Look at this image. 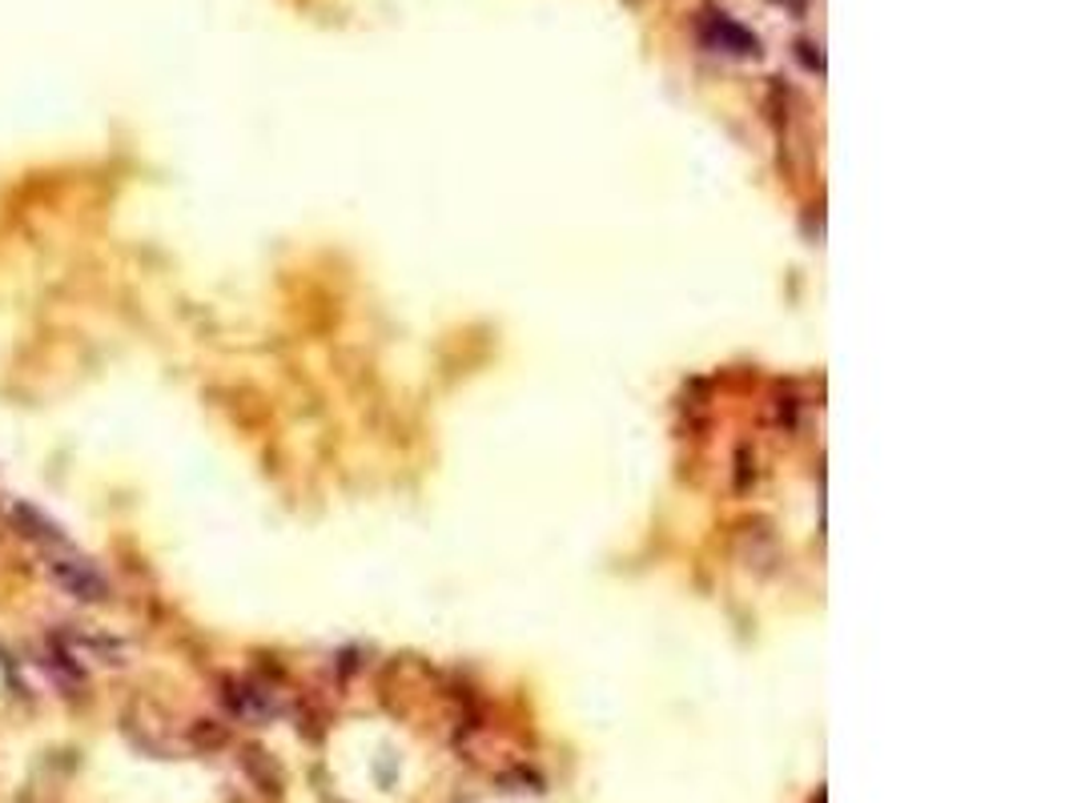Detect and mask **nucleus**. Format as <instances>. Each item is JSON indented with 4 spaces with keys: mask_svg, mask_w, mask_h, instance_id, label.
<instances>
[{
    "mask_svg": "<svg viewBox=\"0 0 1073 803\" xmlns=\"http://www.w3.org/2000/svg\"><path fill=\"white\" fill-rule=\"evenodd\" d=\"M48 575H53V583H57L65 595H73V599H80V603L109 599V583H105V575L97 571V566L85 563V558H73V555L53 558V563H48Z\"/></svg>",
    "mask_w": 1073,
    "mask_h": 803,
    "instance_id": "obj_1",
    "label": "nucleus"
},
{
    "mask_svg": "<svg viewBox=\"0 0 1073 803\" xmlns=\"http://www.w3.org/2000/svg\"><path fill=\"white\" fill-rule=\"evenodd\" d=\"M12 519H17V527H21L29 539H36V543H61V534H57V527L41 514V510H33V507H17L12 510Z\"/></svg>",
    "mask_w": 1073,
    "mask_h": 803,
    "instance_id": "obj_3",
    "label": "nucleus"
},
{
    "mask_svg": "<svg viewBox=\"0 0 1073 803\" xmlns=\"http://www.w3.org/2000/svg\"><path fill=\"white\" fill-rule=\"evenodd\" d=\"M712 29H716V41H719V45H724V48H728V53H740V57H748V53H752V57H756V48H760V41H756V36L748 33V29H740V24H731L728 17H724V12H719V17H712Z\"/></svg>",
    "mask_w": 1073,
    "mask_h": 803,
    "instance_id": "obj_2",
    "label": "nucleus"
}]
</instances>
